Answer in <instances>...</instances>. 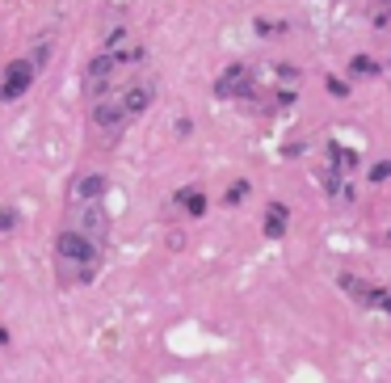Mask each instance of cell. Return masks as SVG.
Masks as SVG:
<instances>
[{"label":"cell","mask_w":391,"mask_h":383,"mask_svg":"<svg viewBox=\"0 0 391 383\" xmlns=\"http://www.w3.org/2000/svg\"><path fill=\"white\" fill-rule=\"evenodd\" d=\"M105 190H110L105 173H80V177L72 181V202H101Z\"/></svg>","instance_id":"6"},{"label":"cell","mask_w":391,"mask_h":383,"mask_svg":"<svg viewBox=\"0 0 391 383\" xmlns=\"http://www.w3.org/2000/svg\"><path fill=\"white\" fill-rule=\"evenodd\" d=\"M177 207H181L190 219H202V215H206V194H202L198 186H190V190H177Z\"/></svg>","instance_id":"9"},{"label":"cell","mask_w":391,"mask_h":383,"mask_svg":"<svg viewBox=\"0 0 391 383\" xmlns=\"http://www.w3.org/2000/svg\"><path fill=\"white\" fill-rule=\"evenodd\" d=\"M17 223H21V211H13V207H0V236H4V232H13Z\"/></svg>","instance_id":"14"},{"label":"cell","mask_w":391,"mask_h":383,"mask_svg":"<svg viewBox=\"0 0 391 383\" xmlns=\"http://www.w3.org/2000/svg\"><path fill=\"white\" fill-rule=\"evenodd\" d=\"M152 101H156V84H152V80H135V84H122V89H118V105H122V118H126V122L143 118Z\"/></svg>","instance_id":"5"},{"label":"cell","mask_w":391,"mask_h":383,"mask_svg":"<svg viewBox=\"0 0 391 383\" xmlns=\"http://www.w3.org/2000/svg\"><path fill=\"white\" fill-rule=\"evenodd\" d=\"M286 30V21H257V34L261 38H270V34H282Z\"/></svg>","instance_id":"17"},{"label":"cell","mask_w":391,"mask_h":383,"mask_svg":"<svg viewBox=\"0 0 391 383\" xmlns=\"http://www.w3.org/2000/svg\"><path fill=\"white\" fill-rule=\"evenodd\" d=\"M215 97H227V101H240V97H253V67L248 63H227L215 80Z\"/></svg>","instance_id":"4"},{"label":"cell","mask_w":391,"mask_h":383,"mask_svg":"<svg viewBox=\"0 0 391 383\" xmlns=\"http://www.w3.org/2000/svg\"><path fill=\"white\" fill-rule=\"evenodd\" d=\"M350 76H358V80H366V76H379V63H375L371 55H354V59H350Z\"/></svg>","instance_id":"11"},{"label":"cell","mask_w":391,"mask_h":383,"mask_svg":"<svg viewBox=\"0 0 391 383\" xmlns=\"http://www.w3.org/2000/svg\"><path fill=\"white\" fill-rule=\"evenodd\" d=\"M97 270H101V245L88 240L76 228H63L55 236V278H59V287H84V283L97 278Z\"/></svg>","instance_id":"1"},{"label":"cell","mask_w":391,"mask_h":383,"mask_svg":"<svg viewBox=\"0 0 391 383\" xmlns=\"http://www.w3.org/2000/svg\"><path fill=\"white\" fill-rule=\"evenodd\" d=\"M387 245H391V232H387Z\"/></svg>","instance_id":"19"},{"label":"cell","mask_w":391,"mask_h":383,"mask_svg":"<svg viewBox=\"0 0 391 383\" xmlns=\"http://www.w3.org/2000/svg\"><path fill=\"white\" fill-rule=\"evenodd\" d=\"M324 152H329V169H333V173H341V177H350V173H358V169H362V156H358L354 148L337 143V139H333Z\"/></svg>","instance_id":"7"},{"label":"cell","mask_w":391,"mask_h":383,"mask_svg":"<svg viewBox=\"0 0 391 383\" xmlns=\"http://www.w3.org/2000/svg\"><path fill=\"white\" fill-rule=\"evenodd\" d=\"M324 84H329V93H333V97H341V101L350 97V84H345L341 76H324Z\"/></svg>","instance_id":"15"},{"label":"cell","mask_w":391,"mask_h":383,"mask_svg":"<svg viewBox=\"0 0 391 383\" xmlns=\"http://www.w3.org/2000/svg\"><path fill=\"white\" fill-rule=\"evenodd\" d=\"M391 177V160H379L375 169H371V181H387Z\"/></svg>","instance_id":"18"},{"label":"cell","mask_w":391,"mask_h":383,"mask_svg":"<svg viewBox=\"0 0 391 383\" xmlns=\"http://www.w3.org/2000/svg\"><path fill=\"white\" fill-rule=\"evenodd\" d=\"M371 308H379V312H391V291H387V287H375V299H371Z\"/></svg>","instance_id":"16"},{"label":"cell","mask_w":391,"mask_h":383,"mask_svg":"<svg viewBox=\"0 0 391 383\" xmlns=\"http://www.w3.org/2000/svg\"><path fill=\"white\" fill-rule=\"evenodd\" d=\"M341 287H345L362 308H371V299H375V287H371V283H362V278H354V274H341Z\"/></svg>","instance_id":"10"},{"label":"cell","mask_w":391,"mask_h":383,"mask_svg":"<svg viewBox=\"0 0 391 383\" xmlns=\"http://www.w3.org/2000/svg\"><path fill=\"white\" fill-rule=\"evenodd\" d=\"M371 21H375L379 30H387V25H391V0H375V8H371Z\"/></svg>","instance_id":"12"},{"label":"cell","mask_w":391,"mask_h":383,"mask_svg":"<svg viewBox=\"0 0 391 383\" xmlns=\"http://www.w3.org/2000/svg\"><path fill=\"white\" fill-rule=\"evenodd\" d=\"M67 228L84 232L88 240L105 245V232H110V215L101 202H72V215H67Z\"/></svg>","instance_id":"3"},{"label":"cell","mask_w":391,"mask_h":383,"mask_svg":"<svg viewBox=\"0 0 391 383\" xmlns=\"http://www.w3.org/2000/svg\"><path fill=\"white\" fill-rule=\"evenodd\" d=\"M42 55L46 51H34V55H21V59H13L4 67V76H0V101H17L21 93H29V84H34V76L42 67Z\"/></svg>","instance_id":"2"},{"label":"cell","mask_w":391,"mask_h":383,"mask_svg":"<svg viewBox=\"0 0 391 383\" xmlns=\"http://www.w3.org/2000/svg\"><path fill=\"white\" fill-rule=\"evenodd\" d=\"M286 228H291V207L286 202H270L265 207V236L278 240V236H286Z\"/></svg>","instance_id":"8"},{"label":"cell","mask_w":391,"mask_h":383,"mask_svg":"<svg viewBox=\"0 0 391 383\" xmlns=\"http://www.w3.org/2000/svg\"><path fill=\"white\" fill-rule=\"evenodd\" d=\"M244 198H248V181H236V186L223 194V202H227V207H240Z\"/></svg>","instance_id":"13"}]
</instances>
